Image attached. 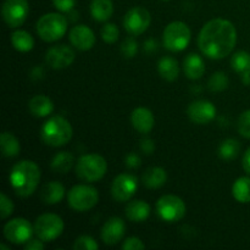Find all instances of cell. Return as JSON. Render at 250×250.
<instances>
[{
	"label": "cell",
	"mask_w": 250,
	"mask_h": 250,
	"mask_svg": "<svg viewBox=\"0 0 250 250\" xmlns=\"http://www.w3.org/2000/svg\"><path fill=\"white\" fill-rule=\"evenodd\" d=\"M237 43V29L231 21L214 19L199 32L198 46L207 58L220 60L232 53Z\"/></svg>",
	"instance_id": "cell-1"
},
{
	"label": "cell",
	"mask_w": 250,
	"mask_h": 250,
	"mask_svg": "<svg viewBox=\"0 0 250 250\" xmlns=\"http://www.w3.org/2000/svg\"><path fill=\"white\" fill-rule=\"evenodd\" d=\"M9 180L16 195L27 198L33 194L38 187L41 170L34 161L22 160L12 166Z\"/></svg>",
	"instance_id": "cell-2"
},
{
	"label": "cell",
	"mask_w": 250,
	"mask_h": 250,
	"mask_svg": "<svg viewBox=\"0 0 250 250\" xmlns=\"http://www.w3.org/2000/svg\"><path fill=\"white\" fill-rule=\"evenodd\" d=\"M73 134L72 126L62 116H51L41 128V137L50 146H62L71 141Z\"/></svg>",
	"instance_id": "cell-3"
},
{
	"label": "cell",
	"mask_w": 250,
	"mask_h": 250,
	"mask_svg": "<svg viewBox=\"0 0 250 250\" xmlns=\"http://www.w3.org/2000/svg\"><path fill=\"white\" fill-rule=\"evenodd\" d=\"M107 170L106 160L99 154H85L76 163V175L84 182H97L102 180Z\"/></svg>",
	"instance_id": "cell-4"
},
{
	"label": "cell",
	"mask_w": 250,
	"mask_h": 250,
	"mask_svg": "<svg viewBox=\"0 0 250 250\" xmlns=\"http://www.w3.org/2000/svg\"><path fill=\"white\" fill-rule=\"evenodd\" d=\"M67 32V19L58 12L43 15L37 22V33L44 42H56Z\"/></svg>",
	"instance_id": "cell-5"
},
{
	"label": "cell",
	"mask_w": 250,
	"mask_h": 250,
	"mask_svg": "<svg viewBox=\"0 0 250 250\" xmlns=\"http://www.w3.org/2000/svg\"><path fill=\"white\" fill-rule=\"evenodd\" d=\"M192 33L185 22L173 21L166 26L163 33V43L167 50L177 53L185 50L189 44Z\"/></svg>",
	"instance_id": "cell-6"
},
{
	"label": "cell",
	"mask_w": 250,
	"mask_h": 250,
	"mask_svg": "<svg viewBox=\"0 0 250 250\" xmlns=\"http://www.w3.org/2000/svg\"><path fill=\"white\" fill-rule=\"evenodd\" d=\"M99 202V193L94 187L88 185H77L68 192L67 203L71 209L84 212L93 209Z\"/></svg>",
	"instance_id": "cell-7"
},
{
	"label": "cell",
	"mask_w": 250,
	"mask_h": 250,
	"mask_svg": "<svg viewBox=\"0 0 250 250\" xmlns=\"http://www.w3.org/2000/svg\"><path fill=\"white\" fill-rule=\"evenodd\" d=\"M34 234L43 242H53L62 234V219L56 214H43L34 222Z\"/></svg>",
	"instance_id": "cell-8"
},
{
	"label": "cell",
	"mask_w": 250,
	"mask_h": 250,
	"mask_svg": "<svg viewBox=\"0 0 250 250\" xmlns=\"http://www.w3.org/2000/svg\"><path fill=\"white\" fill-rule=\"evenodd\" d=\"M156 214L165 222H177L186 215V204L180 197L173 194L163 195L156 202Z\"/></svg>",
	"instance_id": "cell-9"
},
{
	"label": "cell",
	"mask_w": 250,
	"mask_h": 250,
	"mask_svg": "<svg viewBox=\"0 0 250 250\" xmlns=\"http://www.w3.org/2000/svg\"><path fill=\"white\" fill-rule=\"evenodd\" d=\"M34 233V227L26 219H12L4 226V237L14 244H26Z\"/></svg>",
	"instance_id": "cell-10"
},
{
	"label": "cell",
	"mask_w": 250,
	"mask_h": 250,
	"mask_svg": "<svg viewBox=\"0 0 250 250\" xmlns=\"http://www.w3.org/2000/svg\"><path fill=\"white\" fill-rule=\"evenodd\" d=\"M28 12L29 5L27 0H5L2 4V19L11 28L21 26L26 21Z\"/></svg>",
	"instance_id": "cell-11"
},
{
	"label": "cell",
	"mask_w": 250,
	"mask_h": 250,
	"mask_svg": "<svg viewBox=\"0 0 250 250\" xmlns=\"http://www.w3.org/2000/svg\"><path fill=\"white\" fill-rule=\"evenodd\" d=\"M150 22V12L146 7L136 6L128 10L127 14L125 15L124 27L132 36H139L148 29Z\"/></svg>",
	"instance_id": "cell-12"
},
{
	"label": "cell",
	"mask_w": 250,
	"mask_h": 250,
	"mask_svg": "<svg viewBox=\"0 0 250 250\" xmlns=\"http://www.w3.org/2000/svg\"><path fill=\"white\" fill-rule=\"evenodd\" d=\"M137 188H138V180L136 176L131 173H121L112 181L111 195L117 202H127L136 194Z\"/></svg>",
	"instance_id": "cell-13"
},
{
	"label": "cell",
	"mask_w": 250,
	"mask_h": 250,
	"mask_svg": "<svg viewBox=\"0 0 250 250\" xmlns=\"http://www.w3.org/2000/svg\"><path fill=\"white\" fill-rule=\"evenodd\" d=\"M76 54L72 48L65 44L54 45L46 51L45 62L54 70H61L72 65L75 61Z\"/></svg>",
	"instance_id": "cell-14"
},
{
	"label": "cell",
	"mask_w": 250,
	"mask_h": 250,
	"mask_svg": "<svg viewBox=\"0 0 250 250\" xmlns=\"http://www.w3.org/2000/svg\"><path fill=\"white\" fill-rule=\"evenodd\" d=\"M188 117L198 125H207L216 116V107L209 100H197L188 106Z\"/></svg>",
	"instance_id": "cell-15"
},
{
	"label": "cell",
	"mask_w": 250,
	"mask_h": 250,
	"mask_svg": "<svg viewBox=\"0 0 250 250\" xmlns=\"http://www.w3.org/2000/svg\"><path fill=\"white\" fill-rule=\"evenodd\" d=\"M70 42L76 49L82 51L90 50L95 44V34L85 24H78L70 31Z\"/></svg>",
	"instance_id": "cell-16"
},
{
	"label": "cell",
	"mask_w": 250,
	"mask_h": 250,
	"mask_svg": "<svg viewBox=\"0 0 250 250\" xmlns=\"http://www.w3.org/2000/svg\"><path fill=\"white\" fill-rule=\"evenodd\" d=\"M126 232L125 221L120 217H111L104 224L102 229V239L107 246H115L122 241Z\"/></svg>",
	"instance_id": "cell-17"
},
{
	"label": "cell",
	"mask_w": 250,
	"mask_h": 250,
	"mask_svg": "<svg viewBox=\"0 0 250 250\" xmlns=\"http://www.w3.org/2000/svg\"><path fill=\"white\" fill-rule=\"evenodd\" d=\"M132 126L139 133L146 134L153 129L155 119H154L153 112L146 107H137L132 111L131 115Z\"/></svg>",
	"instance_id": "cell-18"
},
{
	"label": "cell",
	"mask_w": 250,
	"mask_h": 250,
	"mask_svg": "<svg viewBox=\"0 0 250 250\" xmlns=\"http://www.w3.org/2000/svg\"><path fill=\"white\" fill-rule=\"evenodd\" d=\"M183 71L189 80H199L205 72L204 60L198 54H188L183 61Z\"/></svg>",
	"instance_id": "cell-19"
},
{
	"label": "cell",
	"mask_w": 250,
	"mask_h": 250,
	"mask_svg": "<svg viewBox=\"0 0 250 250\" xmlns=\"http://www.w3.org/2000/svg\"><path fill=\"white\" fill-rule=\"evenodd\" d=\"M232 68L241 76L242 82L250 84V54L248 51H237L231 59Z\"/></svg>",
	"instance_id": "cell-20"
},
{
	"label": "cell",
	"mask_w": 250,
	"mask_h": 250,
	"mask_svg": "<svg viewBox=\"0 0 250 250\" xmlns=\"http://www.w3.org/2000/svg\"><path fill=\"white\" fill-rule=\"evenodd\" d=\"M65 187L58 181L49 182L42 188L41 199L46 205H55L60 203L65 197Z\"/></svg>",
	"instance_id": "cell-21"
},
{
	"label": "cell",
	"mask_w": 250,
	"mask_h": 250,
	"mask_svg": "<svg viewBox=\"0 0 250 250\" xmlns=\"http://www.w3.org/2000/svg\"><path fill=\"white\" fill-rule=\"evenodd\" d=\"M126 216L129 221H146L150 216V205L144 200H132L126 207Z\"/></svg>",
	"instance_id": "cell-22"
},
{
	"label": "cell",
	"mask_w": 250,
	"mask_h": 250,
	"mask_svg": "<svg viewBox=\"0 0 250 250\" xmlns=\"http://www.w3.org/2000/svg\"><path fill=\"white\" fill-rule=\"evenodd\" d=\"M142 181H143V185L149 189H158V188H161L166 183L167 173L163 167L154 166V167H149L143 173Z\"/></svg>",
	"instance_id": "cell-23"
},
{
	"label": "cell",
	"mask_w": 250,
	"mask_h": 250,
	"mask_svg": "<svg viewBox=\"0 0 250 250\" xmlns=\"http://www.w3.org/2000/svg\"><path fill=\"white\" fill-rule=\"evenodd\" d=\"M28 109L31 114L36 117H46L54 111V104L46 95H36L28 103Z\"/></svg>",
	"instance_id": "cell-24"
},
{
	"label": "cell",
	"mask_w": 250,
	"mask_h": 250,
	"mask_svg": "<svg viewBox=\"0 0 250 250\" xmlns=\"http://www.w3.org/2000/svg\"><path fill=\"white\" fill-rule=\"evenodd\" d=\"M90 14L98 22H106L114 14L111 0H93L90 2Z\"/></svg>",
	"instance_id": "cell-25"
},
{
	"label": "cell",
	"mask_w": 250,
	"mask_h": 250,
	"mask_svg": "<svg viewBox=\"0 0 250 250\" xmlns=\"http://www.w3.org/2000/svg\"><path fill=\"white\" fill-rule=\"evenodd\" d=\"M158 71L159 75L164 80L168 81V82L176 81L178 75H180V67H178L177 60L171 58V56H164V58L160 59L158 63Z\"/></svg>",
	"instance_id": "cell-26"
},
{
	"label": "cell",
	"mask_w": 250,
	"mask_h": 250,
	"mask_svg": "<svg viewBox=\"0 0 250 250\" xmlns=\"http://www.w3.org/2000/svg\"><path fill=\"white\" fill-rule=\"evenodd\" d=\"M0 146H1V154L4 158H15L20 154L21 146L16 137L9 132H4L0 137Z\"/></svg>",
	"instance_id": "cell-27"
},
{
	"label": "cell",
	"mask_w": 250,
	"mask_h": 250,
	"mask_svg": "<svg viewBox=\"0 0 250 250\" xmlns=\"http://www.w3.org/2000/svg\"><path fill=\"white\" fill-rule=\"evenodd\" d=\"M75 164V158L68 151H60L53 158L50 167L56 173H67Z\"/></svg>",
	"instance_id": "cell-28"
},
{
	"label": "cell",
	"mask_w": 250,
	"mask_h": 250,
	"mask_svg": "<svg viewBox=\"0 0 250 250\" xmlns=\"http://www.w3.org/2000/svg\"><path fill=\"white\" fill-rule=\"evenodd\" d=\"M11 43L17 51L21 53H28L33 49L34 39L28 32L17 29L11 34Z\"/></svg>",
	"instance_id": "cell-29"
},
{
	"label": "cell",
	"mask_w": 250,
	"mask_h": 250,
	"mask_svg": "<svg viewBox=\"0 0 250 250\" xmlns=\"http://www.w3.org/2000/svg\"><path fill=\"white\" fill-rule=\"evenodd\" d=\"M232 195L242 204L250 203V178L239 177L232 186Z\"/></svg>",
	"instance_id": "cell-30"
},
{
	"label": "cell",
	"mask_w": 250,
	"mask_h": 250,
	"mask_svg": "<svg viewBox=\"0 0 250 250\" xmlns=\"http://www.w3.org/2000/svg\"><path fill=\"white\" fill-rule=\"evenodd\" d=\"M241 151V144L237 139L229 138L221 142L219 146V156L222 160L231 161L238 156Z\"/></svg>",
	"instance_id": "cell-31"
},
{
	"label": "cell",
	"mask_w": 250,
	"mask_h": 250,
	"mask_svg": "<svg viewBox=\"0 0 250 250\" xmlns=\"http://www.w3.org/2000/svg\"><path fill=\"white\" fill-rule=\"evenodd\" d=\"M229 80L227 77V75L225 72H221V71H217V72L212 73L211 77L208 81V88H209L211 92L220 93L224 92L225 89L229 88Z\"/></svg>",
	"instance_id": "cell-32"
},
{
	"label": "cell",
	"mask_w": 250,
	"mask_h": 250,
	"mask_svg": "<svg viewBox=\"0 0 250 250\" xmlns=\"http://www.w3.org/2000/svg\"><path fill=\"white\" fill-rule=\"evenodd\" d=\"M102 38L105 43L114 44L119 39V28L114 23H105L102 28Z\"/></svg>",
	"instance_id": "cell-33"
},
{
	"label": "cell",
	"mask_w": 250,
	"mask_h": 250,
	"mask_svg": "<svg viewBox=\"0 0 250 250\" xmlns=\"http://www.w3.org/2000/svg\"><path fill=\"white\" fill-rule=\"evenodd\" d=\"M98 248H99V244L90 236L78 237L75 241V244H73V249L75 250H97Z\"/></svg>",
	"instance_id": "cell-34"
},
{
	"label": "cell",
	"mask_w": 250,
	"mask_h": 250,
	"mask_svg": "<svg viewBox=\"0 0 250 250\" xmlns=\"http://www.w3.org/2000/svg\"><path fill=\"white\" fill-rule=\"evenodd\" d=\"M137 51H138V43H137L136 39H133L132 37L125 39L121 45L122 55L126 59H132L136 56Z\"/></svg>",
	"instance_id": "cell-35"
},
{
	"label": "cell",
	"mask_w": 250,
	"mask_h": 250,
	"mask_svg": "<svg viewBox=\"0 0 250 250\" xmlns=\"http://www.w3.org/2000/svg\"><path fill=\"white\" fill-rule=\"evenodd\" d=\"M238 132L244 138H250V110H247L239 116Z\"/></svg>",
	"instance_id": "cell-36"
},
{
	"label": "cell",
	"mask_w": 250,
	"mask_h": 250,
	"mask_svg": "<svg viewBox=\"0 0 250 250\" xmlns=\"http://www.w3.org/2000/svg\"><path fill=\"white\" fill-rule=\"evenodd\" d=\"M12 211H14V204H12L11 199L6 197L5 193H1L0 194V215H1V219H7L12 214Z\"/></svg>",
	"instance_id": "cell-37"
},
{
	"label": "cell",
	"mask_w": 250,
	"mask_h": 250,
	"mask_svg": "<svg viewBox=\"0 0 250 250\" xmlns=\"http://www.w3.org/2000/svg\"><path fill=\"white\" fill-rule=\"evenodd\" d=\"M146 246L138 237H128L127 239H125L124 244H122L124 250H142Z\"/></svg>",
	"instance_id": "cell-38"
},
{
	"label": "cell",
	"mask_w": 250,
	"mask_h": 250,
	"mask_svg": "<svg viewBox=\"0 0 250 250\" xmlns=\"http://www.w3.org/2000/svg\"><path fill=\"white\" fill-rule=\"evenodd\" d=\"M54 6L61 12H71L76 6V0H53Z\"/></svg>",
	"instance_id": "cell-39"
},
{
	"label": "cell",
	"mask_w": 250,
	"mask_h": 250,
	"mask_svg": "<svg viewBox=\"0 0 250 250\" xmlns=\"http://www.w3.org/2000/svg\"><path fill=\"white\" fill-rule=\"evenodd\" d=\"M125 164H126L127 167L129 168H137L141 166L142 159L138 154L136 153H129L128 155L125 158Z\"/></svg>",
	"instance_id": "cell-40"
},
{
	"label": "cell",
	"mask_w": 250,
	"mask_h": 250,
	"mask_svg": "<svg viewBox=\"0 0 250 250\" xmlns=\"http://www.w3.org/2000/svg\"><path fill=\"white\" fill-rule=\"evenodd\" d=\"M141 149L142 151H143L144 154H146V155H151V154L154 153V150H155V143H154L153 139L150 138H143L141 141Z\"/></svg>",
	"instance_id": "cell-41"
},
{
	"label": "cell",
	"mask_w": 250,
	"mask_h": 250,
	"mask_svg": "<svg viewBox=\"0 0 250 250\" xmlns=\"http://www.w3.org/2000/svg\"><path fill=\"white\" fill-rule=\"evenodd\" d=\"M159 48V43L158 41H155L154 38H149L144 42L143 44V50L146 51V54H153L158 50Z\"/></svg>",
	"instance_id": "cell-42"
},
{
	"label": "cell",
	"mask_w": 250,
	"mask_h": 250,
	"mask_svg": "<svg viewBox=\"0 0 250 250\" xmlns=\"http://www.w3.org/2000/svg\"><path fill=\"white\" fill-rule=\"evenodd\" d=\"M24 249L26 250H43L44 243L42 239L37 237V239H29L26 244H24Z\"/></svg>",
	"instance_id": "cell-43"
},
{
	"label": "cell",
	"mask_w": 250,
	"mask_h": 250,
	"mask_svg": "<svg viewBox=\"0 0 250 250\" xmlns=\"http://www.w3.org/2000/svg\"><path fill=\"white\" fill-rule=\"evenodd\" d=\"M43 75H44L43 67H42V66H37V67H34L33 70H32L31 77L32 80L37 81V80H42V78H43Z\"/></svg>",
	"instance_id": "cell-44"
},
{
	"label": "cell",
	"mask_w": 250,
	"mask_h": 250,
	"mask_svg": "<svg viewBox=\"0 0 250 250\" xmlns=\"http://www.w3.org/2000/svg\"><path fill=\"white\" fill-rule=\"evenodd\" d=\"M243 168L248 175H250V148L247 149L243 156Z\"/></svg>",
	"instance_id": "cell-45"
},
{
	"label": "cell",
	"mask_w": 250,
	"mask_h": 250,
	"mask_svg": "<svg viewBox=\"0 0 250 250\" xmlns=\"http://www.w3.org/2000/svg\"><path fill=\"white\" fill-rule=\"evenodd\" d=\"M0 248H1V249H4V250H9V248H7L6 246H4V244H2V246L0 247Z\"/></svg>",
	"instance_id": "cell-46"
},
{
	"label": "cell",
	"mask_w": 250,
	"mask_h": 250,
	"mask_svg": "<svg viewBox=\"0 0 250 250\" xmlns=\"http://www.w3.org/2000/svg\"><path fill=\"white\" fill-rule=\"evenodd\" d=\"M164 1H168V0H164Z\"/></svg>",
	"instance_id": "cell-47"
}]
</instances>
